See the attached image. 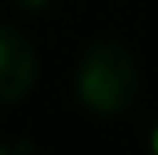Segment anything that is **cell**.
<instances>
[{
  "instance_id": "cell-1",
  "label": "cell",
  "mask_w": 158,
  "mask_h": 155,
  "mask_svg": "<svg viewBox=\"0 0 158 155\" xmlns=\"http://www.w3.org/2000/svg\"><path fill=\"white\" fill-rule=\"evenodd\" d=\"M77 99L81 106L91 113L113 116L134 106L141 78H137V63L134 57L116 46V42H95L77 63Z\"/></svg>"
},
{
  "instance_id": "cell-2",
  "label": "cell",
  "mask_w": 158,
  "mask_h": 155,
  "mask_svg": "<svg viewBox=\"0 0 158 155\" xmlns=\"http://www.w3.org/2000/svg\"><path fill=\"white\" fill-rule=\"evenodd\" d=\"M35 74H39V63L28 39L0 25V106L25 99L35 85Z\"/></svg>"
},
{
  "instance_id": "cell-3",
  "label": "cell",
  "mask_w": 158,
  "mask_h": 155,
  "mask_svg": "<svg viewBox=\"0 0 158 155\" xmlns=\"http://www.w3.org/2000/svg\"><path fill=\"white\" fill-rule=\"evenodd\" d=\"M18 4H21L25 11H42V7L49 4V0H18Z\"/></svg>"
},
{
  "instance_id": "cell-4",
  "label": "cell",
  "mask_w": 158,
  "mask_h": 155,
  "mask_svg": "<svg viewBox=\"0 0 158 155\" xmlns=\"http://www.w3.org/2000/svg\"><path fill=\"white\" fill-rule=\"evenodd\" d=\"M151 148H155V155H158V123H155V131H151Z\"/></svg>"
}]
</instances>
